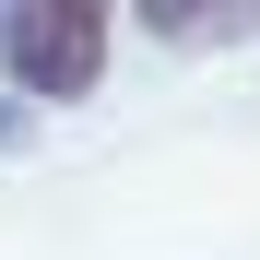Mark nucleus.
Wrapping results in <instances>:
<instances>
[{
  "label": "nucleus",
  "instance_id": "f257e3e1",
  "mask_svg": "<svg viewBox=\"0 0 260 260\" xmlns=\"http://www.w3.org/2000/svg\"><path fill=\"white\" fill-rule=\"evenodd\" d=\"M107 36H118V0H12L0 12V71L24 83V95H95V71H107Z\"/></svg>",
  "mask_w": 260,
  "mask_h": 260
},
{
  "label": "nucleus",
  "instance_id": "f03ea898",
  "mask_svg": "<svg viewBox=\"0 0 260 260\" xmlns=\"http://www.w3.org/2000/svg\"><path fill=\"white\" fill-rule=\"evenodd\" d=\"M260 0H142V24L154 36H225V24H248Z\"/></svg>",
  "mask_w": 260,
  "mask_h": 260
}]
</instances>
